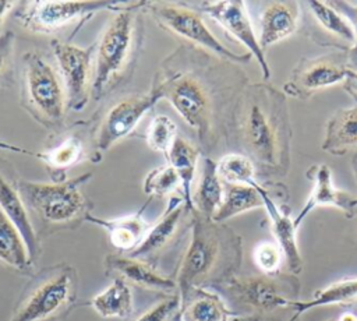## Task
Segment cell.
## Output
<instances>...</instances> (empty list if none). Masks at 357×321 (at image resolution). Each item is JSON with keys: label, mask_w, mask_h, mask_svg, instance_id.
<instances>
[{"label": "cell", "mask_w": 357, "mask_h": 321, "mask_svg": "<svg viewBox=\"0 0 357 321\" xmlns=\"http://www.w3.org/2000/svg\"><path fill=\"white\" fill-rule=\"evenodd\" d=\"M241 237L223 223L192 211L191 236L178 262L176 283L180 303L194 289L215 286L236 275L241 264Z\"/></svg>", "instance_id": "1"}, {"label": "cell", "mask_w": 357, "mask_h": 321, "mask_svg": "<svg viewBox=\"0 0 357 321\" xmlns=\"http://www.w3.org/2000/svg\"><path fill=\"white\" fill-rule=\"evenodd\" d=\"M213 288L219 289L226 303L237 307V315L266 317L278 308H286L298 296L300 282L294 275H233Z\"/></svg>", "instance_id": "2"}, {"label": "cell", "mask_w": 357, "mask_h": 321, "mask_svg": "<svg viewBox=\"0 0 357 321\" xmlns=\"http://www.w3.org/2000/svg\"><path fill=\"white\" fill-rule=\"evenodd\" d=\"M91 176V173H85L70 180L52 183L24 180L18 183V193L26 207H31L45 223L66 226L79 218L85 221L88 215L86 198L81 191V186Z\"/></svg>", "instance_id": "3"}, {"label": "cell", "mask_w": 357, "mask_h": 321, "mask_svg": "<svg viewBox=\"0 0 357 321\" xmlns=\"http://www.w3.org/2000/svg\"><path fill=\"white\" fill-rule=\"evenodd\" d=\"M144 6L145 1H135L116 13L102 33L96 46L91 89L95 98H100L127 67L134 46L135 14Z\"/></svg>", "instance_id": "4"}, {"label": "cell", "mask_w": 357, "mask_h": 321, "mask_svg": "<svg viewBox=\"0 0 357 321\" xmlns=\"http://www.w3.org/2000/svg\"><path fill=\"white\" fill-rule=\"evenodd\" d=\"M74 299V269L67 265L52 268L28 288L10 321H53L67 311Z\"/></svg>", "instance_id": "5"}, {"label": "cell", "mask_w": 357, "mask_h": 321, "mask_svg": "<svg viewBox=\"0 0 357 321\" xmlns=\"http://www.w3.org/2000/svg\"><path fill=\"white\" fill-rule=\"evenodd\" d=\"M273 92L257 89L248 98L241 120V133L250 154L262 165L276 167L280 162V106Z\"/></svg>", "instance_id": "6"}, {"label": "cell", "mask_w": 357, "mask_h": 321, "mask_svg": "<svg viewBox=\"0 0 357 321\" xmlns=\"http://www.w3.org/2000/svg\"><path fill=\"white\" fill-rule=\"evenodd\" d=\"M132 3L124 1H32L24 4L15 18L22 27L35 31L50 33L61 28L70 27L73 22H85L99 11H121Z\"/></svg>", "instance_id": "7"}, {"label": "cell", "mask_w": 357, "mask_h": 321, "mask_svg": "<svg viewBox=\"0 0 357 321\" xmlns=\"http://www.w3.org/2000/svg\"><path fill=\"white\" fill-rule=\"evenodd\" d=\"M151 11L155 20L167 31L191 40L192 43L208 49L218 54L219 57L229 59L236 63H247L250 60V53L238 54L227 49L206 27L204 20L191 8L170 4V3H155L151 4Z\"/></svg>", "instance_id": "8"}, {"label": "cell", "mask_w": 357, "mask_h": 321, "mask_svg": "<svg viewBox=\"0 0 357 321\" xmlns=\"http://www.w3.org/2000/svg\"><path fill=\"white\" fill-rule=\"evenodd\" d=\"M25 82L31 105L49 120H59L67 105L60 74L39 53L24 54Z\"/></svg>", "instance_id": "9"}, {"label": "cell", "mask_w": 357, "mask_h": 321, "mask_svg": "<svg viewBox=\"0 0 357 321\" xmlns=\"http://www.w3.org/2000/svg\"><path fill=\"white\" fill-rule=\"evenodd\" d=\"M52 45L59 67V74L66 91L67 107L78 112L86 105L89 88L92 89V64H95V47H79L77 45L57 39H54Z\"/></svg>", "instance_id": "10"}, {"label": "cell", "mask_w": 357, "mask_h": 321, "mask_svg": "<svg viewBox=\"0 0 357 321\" xmlns=\"http://www.w3.org/2000/svg\"><path fill=\"white\" fill-rule=\"evenodd\" d=\"M163 98L170 102L178 116L194 130L199 138L205 137L211 127V102L202 84L185 74H176L159 84Z\"/></svg>", "instance_id": "11"}, {"label": "cell", "mask_w": 357, "mask_h": 321, "mask_svg": "<svg viewBox=\"0 0 357 321\" xmlns=\"http://www.w3.org/2000/svg\"><path fill=\"white\" fill-rule=\"evenodd\" d=\"M163 98L160 85H155L149 92L132 95L116 103L105 116L96 145L100 151H107L112 145L131 134L142 117Z\"/></svg>", "instance_id": "12"}, {"label": "cell", "mask_w": 357, "mask_h": 321, "mask_svg": "<svg viewBox=\"0 0 357 321\" xmlns=\"http://www.w3.org/2000/svg\"><path fill=\"white\" fill-rule=\"evenodd\" d=\"M202 10L248 49L250 54L257 59L262 70L264 80H268L271 77L269 64L266 61L264 49L259 45V39L254 32V28L247 14L244 3L243 1L204 3Z\"/></svg>", "instance_id": "13"}, {"label": "cell", "mask_w": 357, "mask_h": 321, "mask_svg": "<svg viewBox=\"0 0 357 321\" xmlns=\"http://www.w3.org/2000/svg\"><path fill=\"white\" fill-rule=\"evenodd\" d=\"M105 268L107 274H114L116 276L124 279L128 285L131 283L144 289L173 294L178 293L176 281L162 275L148 261L130 255L126 257L120 254H110L105 258Z\"/></svg>", "instance_id": "14"}, {"label": "cell", "mask_w": 357, "mask_h": 321, "mask_svg": "<svg viewBox=\"0 0 357 321\" xmlns=\"http://www.w3.org/2000/svg\"><path fill=\"white\" fill-rule=\"evenodd\" d=\"M314 188L307 198L303 209L294 218V226L303 223L307 215L318 207H336L344 212L347 218H353L357 208V197L337 190L332 183V172L328 165H318L314 172Z\"/></svg>", "instance_id": "15"}, {"label": "cell", "mask_w": 357, "mask_h": 321, "mask_svg": "<svg viewBox=\"0 0 357 321\" xmlns=\"http://www.w3.org/2000/svg\"><path fill=\"white\" fill-rule=\"evenodd\" d=\"M185 209L184 198L172 195L163 215L149 227L142 243L128 255L145 261L146 258L160 253L176 236Z\"/></svg>", "instance_id": "16"}, {"label": "cell", "mask_w": 357, "mask_h": 321, "mask_svg": "<svg viewBox=\"0 0 357 321\" xmlns=\"http://www.w3.org/2000/svg\"><path fill=\"white\" fill-rule=\"evenodd\" d=\"M347 71L349 68L344 64L332 59H315L296 70L291 81L284 85V89L289 94L301 96L303 92L318 91L344 81Z\"/></svg>", "instance_id": "17"}, {"label": "cell", "mask_w": 357, "mask_h": 321, "mask_svg": "<svg viewBox=\"0 0 357 321\" xmlns=\"http://www.w3.org/2000/svg\"><path fill=\"white\" fill-rule=\"evenodd\" d=\"M252 186L257 188V191L262 198V205L266 209L268 216L272 222L273 234L276 237L278 246L283 253V257L286 258L290 272L293 275L300 274L303 269V258L297 244V237H296L297 227L294 226V221H291L290 216L276 205V202L271 198V195L264 187H261L257 181Z\"/></svg>", "instance_id": "18"}, {"label": "cell", "mask_w": 357, "mask_h": 321, "mask_svg": "<svg viewBox=\"0 0 357 321\" xmlns=\"http://www.w3.org/2000/svg\"><path fill=\"white\" fill-rule=\"evenodd\" d=\"M85 221L103 227L109 234L112 246L116 247L119 251L128 254H131L142 243L151 227L142 216V209L134 215L120 216L114 219H105L88 214L85 216Z\"/></svg>", "instance_id": "19"}, {"label": "cell", "mask_w": 357, "mask_h": 321, "mask_svg": "<svg viewBox=\"0 0 357 321\" xmlns=\"http://www.w3.org/2000/svg\"><path fill=\"white\" fill-rule=\"evenodd\" d=\"M0 209L6 214V216L14 223V226L21 233L32 262L36 260L39 254V239L35 232V227L31 222L28 207L22 200L18 190H15L4 177L0 174Z\"/></svg>", "instance_id": "20"}, {"label": "cell", "mask_w": 357, "mask_h": 321, "mask_svg": "<svg viewBox=\"0 0 357 321\" xmlns=\"http://www.w3.org/2000/svg\"><path fill=\"white\" fill-rule=\"evenodd\" d=\"M183 321H229L234 313L226 300L206 288L194 289L180 303Z\"/></svg>", "instance_id": "21"}, {"label": "cell", "mask_w": 357, "mask_h": 321, "mask_svg": "<svg viewBox=\"0 0 357 321\" xmlns=\"http://www.w3.org/2000/svg\"><path fill=\"white\" fill-rule=\"evenodd\" d=\"M298 10L296 3H271L261 17L259 45L262 49L290 36L297 27Z\"/></svg>", "instance_id": "22"}, {"label": "cell", "mask_w": 357, "mask_h": 321, "mask_svg": "<svg viewBox=\"0 0 357 321\" xmlns=\"http://www.w3.org/2000/svg\"><path fill=\"white\" fill-rule=\"evenodd\" d=\"M357 301V278H347L331 283L319 289L308 300H293L289 307L294 310L289 321H298V318L311 308L325 306H351Z\"/></svg>", "instance_id": "23"}, {"label": "cell", "mask_w": 357, "mask_h": 321, "mask_svg": "<svg viewBox=\"0 0 357 321\" xmlns=\"http://www.w3.org/2000/svg\"><path fill=\"white\" fill-rule=\"evenodd\" d=\"M223 186L218 174L216 162L205 158L202 163L201 177L195 193L192 194L194 211L204 218L212 219L223 201Z\"/></svg>", "instance_id": "24"}, {"label": "cell", "mask_w": 357, "mask_h": 321, "mask_svg": "<svg viewBox=\"0 0 357 321\" xmlns=\"http://www.w3.org/2000/svg\"><path fill=\"white\" fill-rule=\"evenodd\" d=\"M166 158L169 160V165L178 174L180 184L183 188V198L187 209L194 211L192 181L197 170L199 151L194 145H191L188 141L177 135Z\"/></svg>", "instance_id": "25"}, {"label": "cell", "mask_w": 357, "mask_h": 321, "mask_svg": "<svg viewBox=\"0 0 357 321\" xmlns=\"http://www.w3.org/2000/svg\"><path fill=\"white\" fill-rule=\"evenodd\" d=\"M89 306L103 318H127L134 308L131 288L116 276L105 290L91 299Z\"/></svg>", "instance_id": "26"}, {"label": "cell", "mask_w": 357, "mask_h": 321, "mask_svg": "<svg viewBox=\"0 0 357 321\" xmlns=\"http://www.w3.org/2000/svg\"><path fill=\"white\" fill-rule=\"evenodd\" d=\"M357 147V107L344 109L333 114L325 131L322 148L332 154H342Z\"/></svg>", "instance_id": "27"}, {"label": "cell", "mask_w": 357, "mask_h": 321, "mask_svg": "<svg viewBox=\"0 0 357 321\" xmlns=\"http://www.w3.org/2000/svg\"><path fill=\"white\" fill-rule=\"evenodd\" d=\"M0 261L18 271H26L32 264L28 247L21 233L1 209H0Z\"/></svg>", "instance_id": "28"}, {"label": "cell", "mask_w": 357, "mask_h": 321, "mask_svg": "<svg viewBox=\"0 0 357 321\" xmlns=\"http://www.w3.org/2000/svg\"><path fill=\"white\" fill-rule=\"evenodd\" d=\"M262 205V198L254 186L227 184L220 208L213 215L212 221L223 223L225 221Z\"/></svg>", "instance_id": "29"}, {"label": "cell", "mask_w": 357, "mask_h": 321, "mask_svg": "<svg viewBox=\"0 0 357 321\" xmlns=\"http://www.w3.org/2000/svg\"><path fill=\"white\" fill-rule=\"evenodd\" d=\"M216 169L220 180H223L226 184L252 186L257 181L254 163L244 155H225L219 162H216Z\"/></svg>", "instance_id": "30"}, {"label": "cell", "mask_w": 357, "mask_h": 321, "mask_svg": "<svg viewBox=\"0 0 357 321\" xmlns=\"http://www.w3.org/2000/svg\"><path fill=\"white\" fill-rule=\"evenodd\" d=\"M308 6H310L314 17L317 18V21L324 28H326L329 32H332L349 42H356L354 27L344 15L339 14L331 6L321 3V1H310Z\"/></svg>", "instance_id": "31"}, {"label": "cell", "mask_w": 357, "mask_h": 321, "mask_svg": "<svg viewBox=\"0 0 357 321\" xmlns=\"http://www.w3.org/2000/svg\"><path fill=\"white\" fill-rule=\"evenodd\" d=\"M84 155V145L81 140L75 135H70L60 145L38 154V156L47 163V166L56 170H67L70 166L75 165Z\"/></svg>", "instance_id": "32"}, {"label": "cell", "mask_w": 357, "mask_h": 321, "mask_svg": "<svg viewBox=\"0 0 357 321\" xmlns=\"http://www.w3.org/2000/svg\"><path fill=\"white\" fill-rule=\"evenodd\" d=\"M176 138L177 128L174 121L169 116L158 114L152 119L146 130V142L151 149L162 152L167 156Z\"/></svg>", "instance_id": "33"}, {"label": "cell", "mask_w": 357, "mask_h": 321, "mask_svg": "<svg viewBox=\"0 0 357 321\" xmlns=\"http://www.w3.org/2000/svg\"><path fill=\"white\" fill-rule=\"evenodd\" d=\"M180 184L178 174L176 170L167 163L165 166H159L151 170L144 179L142 190L146 195L163 197L172 193Z\"/></svg>", "instance_id": "34"}, {"label": "cell", "mask_w": 357, "mask_h": 321, "mask_svg": "<svg viewBox=\"0 0 357 321\" xmlns=\"http://www.w3.org/2000/svg\"><path fill=\"white\" fill-rule=\"evenodd\" d=\"M283 253L278 244L262 241L254 250V261L255 265L265 275H276L279 274V268L282 264Z\"/></svg>", "instance_id": "35"}, {"label": "cell", "mask_w": 357, "mask_h": 321, "mask_svg": "<svg viewBox=\"0 0 357 321\" xmlns=\"http://www.w3.org/2000/svg\"><path fill=\"white\" fill-rule=\"evenodd\" d=\"M180 310V294H172L167 299L158 301L139 317L132 321H172Z\"/></svg>", "instance_id": "36"}, {"label": "cell", "mask_w": 357, "mask_h": 321, "mask_svg": "<svg viewBox=\"0 0 357 321\" xmlns=\"http://www.w3.org/2000/svg\"><path fill=\"white\" fill-rule=\"evenodd\" d=\"M14 45V33L7 31L6 33L0 35V75L6 71L11 52Z\"/></svg>", "instance_id": "37"}, {"label": "cell", "mask_w": 357, "mask_h": 321, "mask_svg": "<svg viewBox=\"0 0 357 321\" xmlns=\"http://www.w3.org/2000/svg\"><path fill=\"white\" fill-rule=\"evenodd\" d=\"M344 87L349 89V92L354 94L357 96V73L353 70L347 71L346 80H344Z\"/></svg>", "instance_id": "38"}, {"label": "cell", "mask_w": 357, "mask_h": 321, "mask_svg": "<svg viewBox=\"0 0 357 321\" xmlns=\"http://www.w3.org/2000/svg\"><path fill=\"white\" fill-rule=\"evenodd\" d=\"M15 7V3L14 1H1L0 0V28L3 25V21L6 20L7 14Z\"/></svg>", "instance_id": "39"}, {"label": "cell", "mask_w": 357, "mask_h": 321, "mask_svg": "<svg viewBox=\"0 0 357 321\" xmlns=\"http://www.w3.org/2000/svg\"><path fill=\"white\" fill-rule=\"evenodd\" d=\"M229 321H268L266 317H258V315H231Z\"/></svg>", "instance_id": "40"}, {"label": "cell", "mask_w": 357, "mask_h": 321, "mask_svg": "<svg viewBox=\"0 0 357 321\" xmlns=\"http://www.w3.org/2000/svg\"><path fill=\"white\" fill-rule=\"evenodd\" d=\"M347 11H349V17L351 18V21H353V27H354V32H356V42H354V45H356V49H357V7H350V6H347Z\"/></svg>", "instance_id": "41"}, {"label": "cell", "mask_w": 357, "mask_h": 321, "mask_svg": "<svg viewBox=\"0 0 357 321\" xmlns=\"http://www.w3.org/2000/svg\"><path fill=\"white\" fill-rule=\"evenodd\" d=\"M326 321H357V315L354 313L346 311V313L340 314L337 318H329Z\"/></svg>", "instance_id": "42"}, {"label": "cell", "mask_w": 357, "mask_h": 321, "mask_svg": "<svg viewBox=\"0 0 357 321\" xmlns=\"http://www.w3.org/2000/svg\"><path fill=\"white\" fill-rule=\"evenodd\" d=\"M172 321H183V318H181V314H180V310H178V313L173 317V320Z\"/></svg>", "instance_id": "43"}, {"label": "cell", "mask_w": 357, "mask_h": 321, "mask_svg": "<svg viewBox=\"0 0 357 321\" xmlns=\"http://www.w3.org/2000/svg\"><path fill=\"white\" fill-rule=\"evenodd\" d=\"M353 163H354V172H356V179H357V154L354 155V160H353ZM357 181V180H356Z\"/></svg>", "instance_id": "44"}]
</instances>
